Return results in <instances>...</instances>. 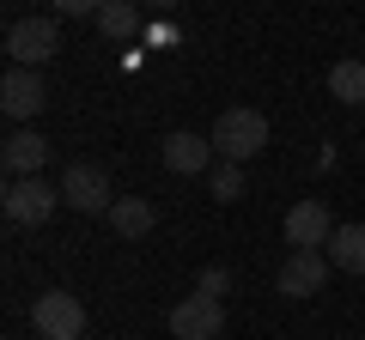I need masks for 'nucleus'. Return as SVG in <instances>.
Returning a JSON list of instances; mask_svg holds the SVG:
<instances>
[{
	"label": "nucleus",
	"mask_w": 365,
	"mask_h": 340,
	"mask_svg": "<svg viewBox=\"0 0 365 340\" xmlns=\"http://www.w3.org/2000/svg\"><path fill=\"white\" fill-rule=\"evenodd\" d=\"M262 146H268V116L262 110H225L213 122V152H220V164H244Z\"/></svg>",
	"instance_id": "1"
},
{
	"label": "nucleus",
	"mask_w": 365,
	"mask_h": 340,
	"mask_svg": "<svg viewBox=\"0 0 365 340\" xmlns=\"http://www.w3.org/2000/svg\"><path fill=\"white\" fill-rule=\"evenodd\" d=\"M6 55H13V67H31V73H37L43 61L61 55V25H55L49 13L13 18V31H6Z\"/></svg>",
	"instance_id": "2"
},
{
	"label": "nucleus",
	"mask_w": 365,
	"mask_h": 340,
	"mask_svg": "<svg viewBox=\"0 0 365 340\" xmlns=\"http://www.w3.org/2000/svg\"><path fill=\"white\" fill-rule=\"evenodd\" d=\"M116 201H122V195L110 188V170H104V164H86V158H79V164L61 170V207H73V213H104V219H110Z\"/></svg>",
	"instance_id": "3"
},
{
	"label": "nucleus",
	"mask_w": 365,
	"mask_h": 340,
	"mask_svg": "<svg viewBox=\"0 0 365 340\" xmlns=\"http://www.w3.org/2000/svg\"><path fill=\"white\" fill-rule=\"evenodd\" d=\"M31 328H37V340H86V304L73 292H37Z\"/></svg>",
	"instance_id": "4"
},
{
	"label": "nucleus",
	"mask_w": 365,
	"mask_h": 340,
	"mask_svg": "<svg viewBox=\"0 0 365 340\" xmlns=\"http://www.w3.org/2000/svg\"><path fill=\"white\" fill-rule=\"evenodd\" d=\"M55 207H61V183H43V176L6 183V195H0V213H6L13 225H49Z\"/></svg>",
	"instance_id": "5"
},
{
	"label": "nucleus",
	"mask_w": 365,
	"mask_h": 340,
	"mask_svg": "<svg viewBox=\"0 0 365 340\" xmlns=\"http://www.w3.org/2000/svg\"><path fill=\"white\" fill-rule=\"evenodd\" d=\"M170 334H177V340H220L225 334V304L189 292V298L170 310Z\"/></svg>",
	"instance_id": "6"
},
{
	"label": "nucleus",
	"mask_w": 365,
	"mask_h": 340,
	"mask_svg": "<svg viewBox=\"0 0 365 340\" xmlns=\"http://www.w3.org/2000/svg\"><path fill=\"white\" fill-rule=\"evenodd\" d=\"M274 286H280V298H311V292L329 286V255L323 249H292L287 262H280V274H274Z\"/></svg>",
	"instance_id": "7"
},
{
	"label": "nucleus",
	"mask_w": 365,
	"mask_h": 340,
	"mask_svg": "<svg viewBox=\"0 0 365 340\" xmlns=\"http://www.w3.org/2000/svg\"><path fill=\"white\" fill-rule=\"evenodd\" d=\"M43 104H49L43 73H31V67H6V79H0V110H6L13 122H31V116H43Z\"/></svg>",
	"instance_id": "8"
},
{
	"label": "nucleus",
	"mask_w": 365,
	"mask_h": 340,
	"mask_svg": "<svg viewBox=\"0 0 365 340\" xmlns=\"http://www.w3.org/2000/svg\"><path fill=\"white\" fill-rule=\"evenodd\" d=\"M0 164H6V176H13V183H31V176H43V164H49V140H43L37 128L6 134V146H0Z\"/></svg>",
	"instance_id": "9"
},
{
	"label": "nucleus",
	"mask_w": 365,
	"mask_h": 340,
	"mask_svg": "<svg viewBox=\"0 0 365 340\" xmlns=\"http://www.w3.org/2000/svg\"><path fill=\"white\" fill-rule=\"evenodd\" d=\"M158 158H165V170H177V176H201V170H213L220 152H213V140L177 128V134H165V152H158Z\"/></svg>",
	"instance_id": "10"
},
{
	"label": "nucleus",
	"mask_w": 365,
	"mask_h": 340,
	"mask_svg": "<svg viewBox=\"0 0 365 340\" xmlns=\"http://www.w3.org/2000/svg\"><path fill=\"white\" fill-rule=\"evenodd\" d=\"M329 237H335V219H329L323 201H299V207L287 213V243L292 249H323Z\"/></svg>",
	"instance_id": "11"
},
{
	"label": "nucleus",
	"mask_w": 365,
	"mask_h": 340,
	"mask_svg": "<svg viewBox=\"0 0 365 340\" xmlns=\"http://www.w3.org/2000/svg\"><path fill=\"white\" fill-rule=\"evenodd\" d=\"M153 225H158V213H153V201H140V195H122L116 207H110V231L128 237V243H140Z\"/></svg>",
	"instance_id": "12"
},
{
	"label": "nucleus",
	"mask_w": 365,
	"mask_h": 340,
	"mask_svg": "<svg viewBox=\"0 0 365 340\" xmlns=\"http://www.w3.org/2000/svg\"><path fill=\"white\" fill-rule=\"evenodd\" d=\"M329 267L365 274V225H335V237H329Z\"/></svg>",
	"instance_id": "13"
},
{
	"label": "nucleus",
	"mask_w": 365,
	"mask_h": 340,
	"mask_svg": "<svg viewBox=\"0 0 365 340\" xmlns=\"http://www.w3.org/2000/svg\"><path fill=\"white\" fill-rule=\"evenodd\" d=\"M329 97L335 104H365V61H335L329 67Z\"/></svg>",
	"instance_id": "14"
},
{
	"label": "nucleus",
	"mask_w": 365,
	"mask_h": 340,
	"mask_svg": "<svg viewBox=\"0 0 365 340\" xmlns=\"http://www.w3.org/2000/svg\"><path fill=\"white\" fill-rule=\"evenodd\" d=\"M98 31H104V37H134V31H140V13H134L128 0H104V6H98Z\"/></svg>",
	"instance_id": "15"
},
{
	"label": "nucleus",
	"mask_w": 365,
	"mask_h": 340,
	"mask_svg": "<svg viewBox=\"0 0 365 340\" xmlns=\"http://www.w3.org/2000/svg\"><path fill=\"white\" fill-rule=\"evenodd\" d=\"M207 188H213V201H244V164H213L207 170Z\"/></svg>",
	"instance_id": "16"
},
{
	"label": "nucleus",
	"mask_w": 365,
	"mask_h": 340,
	"mask_svg": "<svg viewBox=\"0 0 365 340\" xmlns=\"http://www.w3.org/2000/svg\"><path fill=\"white\" fill-rule=\"evenodd\" d=\"M195 292H201V298H220V304H225V292H232V267H220V262H213V267H201Z\"/></svg>",
	"instance_id": "17"
}]
</instances>
